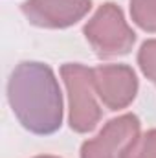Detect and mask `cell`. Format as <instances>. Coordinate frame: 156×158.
I'll return each mask as SVG.
<instances>
[{
	"label": "cell",
	"mask_w": 156,
	"mask_h": 158,
	"mask_svg": "<svg viewBox=\"0 0 156 158\" xmlns=\"http://www.w3.org/2000/svg\"><path fill=\"white\" fill-rule=\"evenodd\" d=\"M7 101L18 123L39 136L63 125V92L53 70L39 61H22L7 81Z\"/></svg>",
	"instance_id": "obj_1"
},
{
	"label": "cell",
	"mask_w": 156,
	"mask_h": 158,
	"mask_svg": "<svg viewBox=\"0 0 156 158\" xmlns=\"http://www.w3.org/2000/svg\"><path fill=\"white\" fill-rule=\"evenodd\" d=\"M83 33L99 59L127 55L136 42L134 30L127 24L121 7L114 2L99 6L84 24Z\"/></svg>",
	"instance_id": "obj_2"
},
{
	"label": "cell",
	"mask_w": 156,
	"mask_h": 158,
	"mask_svg": "<svg viewBox=\"0 0 156 158\" xmlns=\"http://www.w3.org/2000/svg\"><path fill=\"white\" fill-rule=\"evenodd\" d=\"M61 77L64 81L66 96H68L70 129L79 134H86L94 131L103 112L96 98L97 94L94 86L92 68L79 63H66L61 66Z\"/></svg>",
	"instance_id": "obj_3"
},
{
	"label": "cell",
	"mask_w": 156,
	"mask_h": 158,
	"mask_svg": "<svg viewBox=\"0 0 156 158\" xmlns=\"http://www.w3.org/2000/svg\"><path fill=\"white\" fill-rule=\"evenodd\" d=\"M142 136V123L136 114H121L109 119L97 136L81 145V158H125Z\"/></svg>",
	"instance_id": "obj_4"
},
{
	"label": "cell",
	"mask_w": 156,
	"mask_h": 158,
	"mask_svg": "<svg viewBox=\"0 0 156 158\" xmlns=\"http://www.w3.org/2000/svg\"><path fill=\"white\" fill-rule=\"evenodd\" d=\"M92 72L96 94L109 110H123L136 99L140 83L129 64H99Z\"/></svg>",
	"instance_id": "obj_5"
},
{
	"label": "cell",
	"mask_w": 156,
	"mask_h": 158,
	"mask_svg": "<svg viewBox=\"0 0 156 158\" xmlns=\"http://www.w3.org/2000/svg\"><path fill=\"white\" fill-rule=\"evenodd\" d=\"M92 0H26L20 11L30 24L46 30H64L83 20Z\"/></svg>",
	"instance_id": "obj_6"
},
{
	"label": "cell",
	"mask_w": 156,
	"mask_h": 158,
	"mask_svg": "<svg viewBox=\"0 0 156 158\" xmlns=\"http://www.w3.org/2000/svg\"><path fill=\"white\" fill-rule=\"evenodd\" d=\"M130 19L143 31L156 33V0H130Z\"/></svg>",
	"instance_id": "obj_7"
},
{
	"label": "cell",
	"mask_w": 156,
	"mask_h": 158,
	"mask_svg": "<svg viewBox=\"0 0 156 158\" xmlns=\"http://www.w3.org/2000/svg\"><path fill=\"white\" fill-rule=\"evenodd\" d=\"M138 64L143 76L156 85V39L145 40L138 52Z\"/></svg>",
	"instance_id": "obj_8"
},
{
	"label": "cell",
	"mask_w": 156,
	"mask_h": 158,
	"mask_svg": "<svg viewBox=\"0 0 156 158\" xmlns=\"http://www.w3.org/2000/svg\"><path fill=\"white\" fill-rule=\"evenodd\" d=\"M125 158H156V129L142 134Z\"/></svg>",
	"instance_id": "obj_9"
},
{
	"label": "cell",
	"mask_w": 156,
	"mask_h": 158,
	"mask_svg": "<svg viewBox=\"0 0 156 158\" xmlns=\"http://www.w3.org/2000/svg\"><path fill=\"white\" fill-rule=\"evenodd\" d=\"M33 158H59V156H51V155H39V156H33Z\"/></svg>",
	"instance_id": "obj_10"
}]
</instances>
